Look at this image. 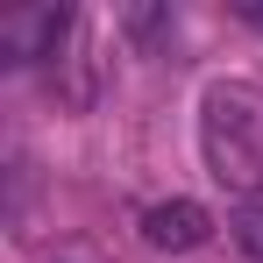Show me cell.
Instances as JSON below:
<instances>
[{
  "label": "cell",
  "instance_id": "cell-1",
  "mask_svg": "<svg viewBox=\"0 0 263 263\" xmlns=\"http://www.w3.org/2000/svg\"><path fill=\"white\" fill-rule=\"evenodd\" d=\"M199 157L220 192H235V199L263 192V86L214 79L199 92Z\"/></svg>",
  "mask_w": 263,
  "mask_h": 263
},
{
  "label": "cell",
  "instance_id": "cell-2",
  "mask_svg": "<svg viewBox=\"0 0 263 263\" xmlns=\"http://www.w3.org/2000/svg\"><path fill=\"white\" fill-rule=\"evenodd\" d=\"M79 29L71 7H7L0 14V57L7 64H43L64 50V36Z\"/></svg>",
  "mask_w": 263,
  "mask_h": 263
},
{
  "label": "cell",
  "instance_id": "cell-3",
  "mask_svg": "<svg viewBox=\"0 0 263 263\" xmlns=\"http://www.w3.org/2000/svg\"><path fill=\"white\" fill-rule=\"evenodd\" d=\"M214 235V214L199 206V199H157V206H142V242L157 249V256H185V249H199Z\"/></svg>",
  "mask_w": 263,
  "mask_h": 263
},
{
  "label": "cell",
  "instance_id": "cell-4",
  "mask_svg": "<svg viewBox=\"0 0 263 263\" xmlns=\"http://www.w3.org/2000/svg\"><path fill=\"white\" fill-rule=\"evenodd\" d=\"M228 242H235L242 256L263 263V192H256V199H235V214H228Z\"/></svg>",
  "mask_w": 263,
  "mask_h": 263
}]
</instances>
